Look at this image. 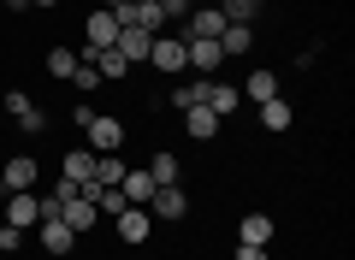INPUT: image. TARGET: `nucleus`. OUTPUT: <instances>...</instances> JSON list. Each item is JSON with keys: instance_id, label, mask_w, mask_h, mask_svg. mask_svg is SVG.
I'll list each match as a JSON object with an SVG mask.
<instances>
[{"instance_id": "10", "label": "nucleus", "mask_w": 355, "mask_h": 260, "mask_svg": "<svg viewBox=\"0 0 355 260\" xmlns=\"http://www.w3.org/2000/svg\"><path fill=\"white\" fill-rule=\"evenodd\" d=\"M113 42H119V18L107 12V6H101V12H89V24H83V48H113Z\"/></svg>"}, {"instance_id": "6", "label": "nucleus", "mask_w": 355, "mask_h": 260, "mask_svg": "<svg viewBox=\"0 0 355 260\" xmlns=\"http://www.w3.org/2000/svg\"><path fill=\"white\" fill-rule=\"evenodd\" d=\"M148 213H154V219H184V213H190V196H184L178 184H160L148 196Z\"/></svg>"}, {"instance_id": "31", "label": "nucleus", "mask_w": 355, "mask_h": 260, "mask_svg": "<svg viewBox=\"0 0 355 260\" xmlns=\"http://www.w3.org/2000/svg\"><path fill=\"white\" fill-rule=\"evenodd\" d=\"M6 12H12V18H18V12H30V0H6Z\"/></svg>"}, {"instance_id": "18", "label": "nucleus", "mask_w": 355, "mask_h": 260, "mask_svg": "<svg viewBox=\"0 0 355 260\" xmlns=\"http://www.w3.org/2000/svg\"><path fill=\"white\" fill-rule=\"evenodd\" d=\"M249 42H254L249 24H225V30H219V53H225V60H243V53H249Z\"/></svg>"}, {"instance_id": "27", "label": "nucleus", "mask_w": 355, "mask_h": 260, "mask_svg": "<svg viewBox=\"0 0 355 260\" xmlns=\"http://www.w3.org/2000/svg\"><path fill=\"white\" fill-rule=\"evenodd\" d=\"M71 83L83 89V95H95V89H101V71H95V65H83V60H77V77H71Z\"/></svg>"}, {"instance_id": "7", "label": "nucleus", "mask_w": 355, "mask_h": 260, "mask_svg": "<svg viewBox=\"0 0 355 260\" xmlns=\"http://www.w3.org/2000/svg\"><path fill=\"white\" fill-rule=\"evenodd\" d=\"M6 225H42V196L36 189H18V196H6Z\"/></svg>"}, {"instance_id": "4", "label": "nucleus", "mask_w": 355, "mask_h": 260, "mask_svg": "<svg viewBox=\"0 0 355 260\" xmlns=\"http://www.w3.org/2000/svg\"><path fill=\"white\" fill-rule=\"evenodd\" d=\"M148 65H154L160 77L190 71V60H184V36H154V53H148Z\"/></svg>"}, {"instance_id": "15", "label": "nucleus", "mask_w": 355, "mask_h": 260, "mask_svg": "<svg viewBox=\"0 0 355 260\" xmlns=\"http://www.w3.org/2000/svg\"><path fill=\"white\" fill-rule=\"evenodd\" d=\"M237 95L254 101V107H261V101H272V95H279V71H266V65H261V71H249V83H243Z\"/></svg>"}, {"instance_id": "8", "label": "nucleus", "mask_w": 355, "mask_h": 260, "mask_svg": "<svg viewBox=\"0 0 355 260\" xmlns=\"http://www.w3.org/2000/svg\"><path fill=\"white\" fill-rule=\"evenodd\" d=\"M42 248H48L53 260H65V254L77 248V231H71V225L60 219V213H53V219H42Z\"/></svg>"}, {"instance_id": "24", "label": "nucleus", "mask_w": 355, "mask_h": 260, "mask_svg": "<svg viewBox=\"0 0 355 260\" xmlns=\"http://www.w3.org/2000/svg\"><path fill=\"white\" fill-rule=\"evenodd\" d=\"M148 177H154V184H178V154H154V160H148Z\"/></svg>"}, {"instance_id": "22", "label": "nucleus", "mask_w": 355, "mask_h": 260, "mask_svg": "<svg viewBox=\"0 0 355 260\" xmlns=\"http://www.w3.org/2000/svg\"><path fill=\"white\" fill-rule=\"evenodd\" d=\"M48 77L71 83V77H77V48H48Z\"/></svg>"}, {"instance_id": "19", "label": "nucleus", "mask_w": 355, "mask_h": 260, "mask_svg": "<svg viewBox=\"0 0 355 260\" xmlns=\"http://www.w3.org/2000/svg\"><path fill=\"white\" fill-rule=\"evenodd\" d=\"M119 189H125V201H130V207H148V196H154L160 184H154V177H148V166H142V172H125V184H119Z\"/></svg>"}, {"instance_id": "11", "label": "nucleus", "mask_w": 355, "mask_h": 260, "mask_svg": "<svg viewBox=\"0 0 355 260\" xmlns=\"http://www.w3.org/2000/svg\"><path fill=\"white\" fill-rule=\"evenodd\" d=\"M184 36H202V42H219V30H225V12L219 6H190V18H184Z\"/></svg>"}, {"instance_id": "13", "label": "nucleus", "mask_w": 355, "mask_h": 260, "mask_svg": "<svg viewBox=\"0 0 355 260\" xmlns=\"http://www.w3.org/2000/svg\"><path fill=\"white\" fill-rule=\"evenodd\" d=\"M113 231L125 236V243H148V231H154V213H148V207H125V213L113 219Z\"/></svg>"}, {"instance_id": "20", "label": "nucleus", "mask_w": 355, "mask_h": 260, "mask_svg": "<svg viewBox=\"0 0 355 260\" xmlns=\"http://www.w3.org/2000/svg\"><path fill=\"white\" fill-rule=\"evenodd\" d=\"M237 243H272V219L266 213H243V225H237Z\"/></svg>"}, {"instance_id": "28", "label": "nucleus", "mask_w": 355, "mask_h": 260, "mask_svg": "<svg viewBox=\"0 0 355 260\" xmlns=\"http://www.w3.org/2000/svg\"><path fill=\"white\" fill-rule=\"evenodd\" d=\"M18 248H24V231L18 225H0V254H18Z\"/></svg>"}, {"instance_id": "17", "label": "nucleus", "mask_w": 355, "mask_h": 260, "mask_svg": "<svg viewBox=\"0 0 355 260\" xmlns=\"http://www.w3.org/2000/svg\"><path fill=\"white\" fill-rule=\"evenodd\" d=\"M219 124H225V119H214L207 107H190V112H184V137L207 142V137H219Z\"/></svg>"}, {"instance_id": "32", "label": "nucleus", "mask_w": 355, "mask_h": 260, "mask_svg": "<svg viewBox=\"0 0 355 260\" xmlns=\"http://www.w3.org/2000/svg\"><path fill=\"white\" fill-rule=\"evenodd\" d=\"M119 6H125V0H107V12H119Z\"/></svg>"}, {"instance_id": "2", "label": "nucleus", "mask_w": 355, "mask_h": 260, "mask_svg": "<svg viewBox=\"0 0 355 260\" xmlns=\"http://www.w3.org/2000/svg\"><path fill=\"white\" fill-rule=\"evenodd\" d=\"M6 112L18 119V130H24V137H42V130H48V112H42L24 89H6Z\"/></svg>"}, {"instance_id": "21", "label": "nucleus", "mask_w": 355, "mask_h": 260, "mask_svg": "<svg viewBox=\"0 0 355 260\" xmlns=\"http://www.w3.org/2000/svg\"><path fill=\"white\" fill-rule=\"evenodd\" d=\"M60 172L71 177V184H89V177H95V154H89V148H71V154L60 160Z\"/></svg>"}, {"instance_id": "30", "label": "nucleus", "mask_w": 355, "mask_h": 260, "mask_svg": "<svg viewBox=\"0 0 355 260\" xmlns=\"http://www.w3.org/2000/svg\"><path fill=\"white\" fill-rule=\"evenodd\" d=\"M237 260H272V254H266L261 243H237Z\"/></svg>"}, {"instance_id": "1", "label": "nucleus", "mask_w": 355, "mask_h": 260, "mask_svg": "<svg viewBox=\"0 0 355 260\" xmlns=\"http://www.w3.org/2000/svg\"><path fill=\"white\" fill-rule=\"evenodd\" d=\"M83 130H89V154H119L125 148V124H119L113 112H95Z\"/></svg>"}, {"instance_id": "34", "label": "nucleus", "mask_w": 355, "mask_h": 260, "mask_svg": "<svg viewBox=\"0 0 355 260\" xmlns=\"http://www.w3.org/2000/svg\"><path fill=\"white\" fill-rule=\"evenodd\" d=\"M142 6H160V0H142Z\"/></svg>"}, {"instance_id": "23", "label": "nucleus", "mask_w": 355, "mask_h": 260, "mask_svg": "<svg viewBox=\"0 0 355 260\" xmlns=\"http://www.w3.org/2000/svg\"><path fill=\"white\" fill-rule=\"evenodd\" d=\"M130 166L119 160V154H95V184H125Z\"/></svg>"}, {"instance_id": "3", "label": "nucleus", "mask_w": 355, "mask_h": 260, "mask_svg": "<svg viewBox=\"0 0 355 260\" xmlns=\"http://www.w3.org/2000/svg\"><path fill=\"white\" fill-rule=\"evenodd\" d=\"M42 184V166L30 160V154H12V160L0 166V189H6V196H18V189H36Z\"/></svg>"}, {"instance_id": "35", "label": "nucleus", "mask_w": 355, "mask_h": 260, "mask_svg": "<svg viewBox=\"0 0 355 260\" xmlns=\"http://www.w3.org/2000/svg\"><path fill=\"white\" fill-rule=\"evenodd\" d=\"M254 6H266V0H254Z\"/></svg>"}, {"instance_id": "14", "label": "nucleus", "mask_w": 355, "mask_h": 260, "mask_svg": "<svg viewBox=\"0 0 355 260\" xmlns=\"http://www.w3.org/2000/svg\"><path fill=\"white\" fill-rule=\"evenodd\" d=\"M60 219L71 225L77 236H83V231H95V225H107L101 213H95V201H83V196H77V201H65V207H60Z\"/></svg>"}, {"instance_id": "33", "label": "nucleus", "mask_w": 355, "mask_h": 260, "mask_svg": "<svg viewBox=\"0 0 355 260\" xmlns=\"http://www.w3.org/2000/svg\"><path fill=\"white\" fill-rule=\"evenodd\" d=\"M30 6H60V0H30Z\"/></svg>"}, {"instance_id": "5", "label": "nucleus", "mask_w": 355, "mask_h": 260, "mask_svg": "<svg viewBox=\"0 0 355 260\" xmlns=\"http://www.w3.org/2000/svg\"><path fill=\"white\" fill-rule=\"evenodd\" d=\"M184 60H190L196 77H214L219 65H225V53H219V42H202V36H184Z\"/></svg>"}, {"instance_id": "12", "label": "nucleus", "mask_w": 355, "mask_h": 260, "mask_svg": "<svg viewBox=\"0 0 355 260\" xmlns=\"http://www.w3.org/2000/svg\"><path fill=\"white\" fill-rule=\"evenodd\" d=\"M119 53H125V65L137 71V65H148V53H154V36L148 30H119V42H113Z\"/></svg>"}, {"instance_id": "16", "label": "nucleus", "mask_w": 355, "mask_h": 260, "mask_svg": "<svg viewBox=\"0 0 355 260\" xmlns=\"http://www.w3.org/2000/svg\"><path fill=\"white\" fill-rule=\"evenodd\" d=\"M291 119H296V107H291L284 95L261 101V130H291Z\"/></svg>"}, {"instance_id": "29", "label": "nucleus", "mask_w": 355, "mask_h": 260, "mask_svg": "<svg viewBox=\"0 0 355 260\" xmlns=\"http://www.w3.org/2000/svg\"><path fill=\"white\" fill-rule=\"evenodd\" d=\"M190 6H196V0H160V18L178 24V18H190Z\"/></svg>"}, {"instance_id": "25", "label": "nucleus", "mask_w": 355, "mask_h": 260, "mask_svg": "<svg viewBox=\"0 0 355 260\" xmlns=\"http://www.w3.org/2000/svg\"><path fill=\"white\" fill-rule=\"evenodd\" d=\"M219 12H225V24H254V0H219Z\"/></svg>"}, {"instance_id": "9", "label": "nucleus", "mask_w": 355, "mask_h": 260, "mask_svg": "<svg viewBox=\"0 0 355 260\" xmlns=\"http://www.w3.org/2000/svg\"><path fill=\"white\" fill-rule=\"evenodd\" d=\"M202 107L214 112V119H231V112L243 107V95H237V83H214V77H207V89H202Z\"/></svg>"}, {"instance_id": "26", "label": "nucleus", "mask_w": 355, "mask_h": 260, "mask_svg": "<svg viewBox=\"0 0 355 260\" xmlns=\"http://www.w3.org/2000/svg\"><path fill=\"white\" fill-rule=\"evenodd\" d=\"M202 89H207V77H202V83H178V89H172V107H178V112L202 107Z\"/></svg>"}]
</instances>
